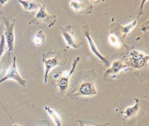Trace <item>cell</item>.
<instances>
[{
    "instance_id": "6da1fadb",
    "label": "cell",
    "mask_w": 149,
    "mask_h": 126,
    "mask_svg": "<svg viewBox=\"0 0 149 126\" xmlns=\"http://www.w3.org/2000/svg\"><path fill=\"white\" fill-rule=\"evenodd\" d=\"M81 79L74 92V95L90 96L97 94L94 85L95 73L91 70L89 72H83Z\"/></svg>"
},
{
    "instance_id": "7a4b0ae2",
    "label": "cell",
    "mask_w": 149,
    "mask_h": 126,
    "mask_svg": "<svg viewBox=\"0 0 149 126\" xmlns=\"http://www.w3.org/2000/svg\"><path fill=\"white\" fill-rule=\"evenodd\" d=\"M79 61L80 57H76L73 61L72 68L70 71H64L61 73V74L59 73H55L53 75L54 79H56V87L61 93L64 92L65 90H66V89H68L69 87V79L74 74L76 66Z\"/></svg>"
},
{
    "instance_id": "3957f363",
    "label": "cell",
    "mask_w": 149,
    "mask_h": 126,
    "mask_svg": "<svg viewBox=\"0 0 149 126\" xmlns=\"http://www.w3.org/2000/svg\"><path fill=\"white\" fill-rule=\"evenodd\" d=\"M62 55L55 52H49L42 55V62L45 66L44 81L45 83H47L48 76L49 72L55 66L61 65V64L63 65L65 61L63 60Z\"/></svg>"
},
{
    "instance_id": "277c9868",
    "label": "cell",
    "mask_w": 149,
    "mask_h": 126,
    "mask_svg": "<svg viewBox=\"0 0 149 126\" xmlns=\"http://www.w3.org/2000/svg\"><path fill=\"white\" fill-rule=\"evenodd\" d=\"M9 79L16 81L17 83H19L23 88H25L26 86L27 80L23 79L19 72L16 65V58L15 57H13V62L8 69L5 76L0 79V84Z\"/></svg>"
},
{
    "instance_id": "5b68a950",
    "label": "cell",
    "mask_w": 149,
    "mask_h": 126,
    "mask_svg": "<svg viewBox=\"0 0 149 126\" xmlns=\"http://www.w3.org/2000/svg\"><path fill=\"white\" fill-rule=\"evenodd\" d=\"M56 21V16L49 15L45 10V5H43L40 6L35 17L30 22L29 24H39L41 23H45L49 27H51L54 25Z\"/></svg>"
},
{
    "instance_id": "8992f818",
    "label": "cell",
    "mask_w": 149,
    "mask_h": 126,
    "mask_svg": "<svg viewBox=\"0 0 149 126\" xmlns=\"http://www.w3.org/2000/svg\"><path fill=\"white\" fill-rule=\"evenodd\" d=\"M3 22L5 23V32L3 33L7 49L10 52H12L14 50L15 34L14 27L15 22L10 21L9 19L3 17Z\"/></svg>"
},
{
    "instance_id": "52a82bcc",
    "label": "cell",
    "mask_w": 149,
    "mask_h": 126,
    "mask_svg": "<svg viewBox=\"0 0 149 126\" xmlns=\"http://www.w3.org/2000/svg\"><path fill=\"white\" fill-rule=\"evenodd\" d=\"M134 101L136 103L132 106L127 107L124 111V120L125 121L130 120L134 121L140 116V112L143 111V101L138 98L134 99Z\"/></svg>"
},
{
    "instance_id": "ba28073f",
    "label": "cell",
    "mask_w": 149,
    "mask_h": 126,
    "mask_svg": "<svg viewBox=\"0 0 149 126\" xmlns=\"http://www.w3.org/2000/svg\"><path fill=\"white\" fill-rule=\"evenodd\" d=\"M60 31L62 37L69 47L77 49L82 44V43L76 38L72 26H67L62 27L60 28Z\"/></svg>"
},
{
    "instance_id": "9c48e42d",
    "label": "cell",
    "mask_w": 149,
    "mask_h": 126,
    "mask_svg": "<svg viewBox=\"0 0 149 126\" xmlns=\"http://www.w3.org/2000/svg\"><path fill=\"white\" fill-rule=\"evenodd\" d=\"M69 5L75 12L80 14H89L93 10L92 5L88 0H71Z\"/></svg>"
},
{
    "instance_id": "30bf717a",
    "label": "cell",
    "mask_w": 149,
    "mask_h": 126,
    "mask_svg": "<svg viewBox=\"0 0 149 126\" xmlns=\"http://www.w3.org/2000/svg\"><path fill=\"white\" fill-rule=\"evenodd\" d=\"M82 30H83V34L85 36V37L86 38L88 44L89 45V47L90 50L91 51V52L102 62H103L105 65H108V60L107 59L106 57H104L98 50V48L95 45V44L94 43L93 40L92 39L91 37L90 36V32H89V28L87 26L84 25L82 27Z\"/></svg>"
},
{
    "instance_id": "8fae6325",
    "label": "cell",
    "mask_w": 149,
    "mask_h": 126,
    "mask_svg": "<svg viewBox=\"0 0 149 126\" xmlns=\"http://www.w3.org/2000/svg\"><path fill=\"white\" fill-rule=\"evenodd\" d=\"M129 57L131 65L137 68L143 66L148 60V55L135 50L129 52Z\"/></svg>"
},
{
    "instance_id": "7c38bea8",
    "label": "cell",
    "mask_w": 149,
    "mask_h": 126,
    "mask_svg": "<svg viewBox=\"0 0 149 126\" xmlns=\"http://www.w3.org/2000/svg\"><path fill=\"white\" fill-rule=\"evenodd\" d=\"M127 67L126 65L120 60H115L112 62L111 66L108 68L104 73V76L108 75H116L118 74L121 70L125 69Z\"/></svg>"
},
{
    "instance_id": "4fadbf2b",
    "label": "cell",
    "mask_w": 149,
    "mask_h": 126,
    "mask_svg": "<svg viewBox=\"0 0 149 126\" xmlns=\"http://www.w3.org/2000/svg\"><path fill=\"white\" fill-rule=\"evenodd\" d=\"M26 12L34 11L40 7V5L34 0H18Z\"/></svg>"
},
{
    "instance_id": "5bb4252c",
    "label": "cell",
    "mask_w": 149,
    "mask_h": 126,
    "mask_svg": "<svg viewBox=\"0 0 149 126\" xmlns=\"http://www.w3.org/2000/svg\"><path fill=\"white\" fill-rule=\"evenodd\" d=\"M44 110L48 113L51 118L55 124V126H62V120L59 116V114L52 108L49 106H45Z\"/></svg>"
},
{
    "instance_id": "9a60e30c",
    "label": "cell",
    "mask_w": 149,
    "mask_h": 126,
    "mask_svg": "<svg viewBox=\"0 0 149 126\" xmlns=\"http://www.w3.org/2000/svg\"><path fill=\"white\" fill-rule=\"evenodd\" d=\"M45 39V36L42 30H39L34 35L33 38V41L36 46H40L43 44Z\"/></svg>"
},
{
    "instance_id": "2e32d148",
    "label": "cell",
    "mask_w": 149,
    "mask_h": 126,
    "mask_svg": "<svg viewBox=\"0 0 149 126\" xmlns=\"http://www.w3.org/2000/svg\"><path fill=\"white\" fill-rule=\"evenodd\" d=\"M136 24H137V22L136 20H134L131 23H129L128 24L124 26H122L121 29H122V33L123 34V37H125V36H126V35L132 31V30L136 26Z\"/></svg>"
},
{
    "instance_id": "e0dca14e",
    "label": "cell",
    "mask_w": 149,
    "mask_h": 126,
    "mask_svg": "<svg viewBox=\"0 0 149 126\" xmlns=\"http://www.w3.org/2000/svg\"><path fill=\"white\" fill-rule=\"evenodd\" d=\"M108 40L109 43L115 47L119 48L121 46L120 41H119V39L118 37L114 34H111L108 37Z\"/></svg>"
},
{
    "instance_id": "ac0fdd59",
    "label": "cell",
    "mask_w": 149,
    "mask_h": 126,
    "mask_svg": "<svg viewBox=\"0 0 149 126\" xmlns=\"http://www.w3.org/2000/svg\"><path fill=\"white\" fill-rule=\"evenodd\" d=\"M6 50H8L7 46H6L4 34H3V33H2L0 37V59L1 58V57H2V55L4 54L5 51Z\"/></svg>"
},
{
    "instance_id": "d6986e66",
    "label": "cell",
    "mask_w": 149,
    "mask_h": 126,
    "mask_svg": "<svg viewBox=\"0 0 149 126\" xmlns=\"http://www.w3.org/2000/svg\"><path fill=\"white\" fill-rule=\"evenodd\" d=\"M147 0H141V5L140 6V8H139V15L138 16L141 15L143 14V6H144V5L145 4V2L147 1Z\"/></svg>"
},
{
    "instance_id": "ffe728a7",
    "label": "cell",
    "mask_w": 149,
    "mask_h": 126,
    "mask_svg": "<svg viewBox=\"0 0 149 126\" xmlns=\"http://www.w3.org/2000/svg\"><path fill=\"white\" fill-rule=\"evenodd\" d=\"M107 124L105 125H98V124H96L95 123H84V124H83V125L82 124H81V126H106Z\"/></svg>"
},
{
    "instance_id": "44dd1931",
    "label": "cell",
    "mask_w": 149,
    "mask_h": 126,
    "mask_svg": "<svg viewBox=\"0 0 149 126\" xmlns=\"http://www.w3.org/2000/svg\"><path fill=\"white\" fill-rule=\"evenodd\" d=\"M92 4H98L100 3L101 0H88Z\"/></svg>"
},
{
    "instance_id": "7402d4cb",
    "label": "cell",
    "mask_w": 149,
    "mask_h": 126,
    "mask_svg": "<svg viewBox=\"0 0 149 126\" xmlns=\"http://www.w3.org/2000/svg\"><path fill=\"white\" fill-rule=\"evenodd\" d=\"M9 0H0V5H4L6 4Z\"/></svg>"
},
{
    "instance_id": "603a6c76",
    "label": "cell",
    "mask_w": 149,
    "mask_h": 126,
    "mask_svg": "<svg viewBox=\"0 0 149 126\" xmlns=\"http://www.w3.org/2000/svg\"><path fill=\"white\" fill-rule=\"evenodd\" d=\"M1 69H2V65H1V62H0V72H1Z\"/></svg>"
},
{
    "instance_id": "cb8c5ba5",
    "label": "cell",
    "mask_w": 149,
    "mask_h": 126,
    "mask_svg": "<svg viewBox=\"0 0 149 126\" xmlns=\"http://www.w3.org/2000/svg\"><path fill=\"white\" fill-rule=\"evenodd\" d=\"M13 126H21V125H17V124H15V125H13Z\"/></svg>"
}]
</instances>
